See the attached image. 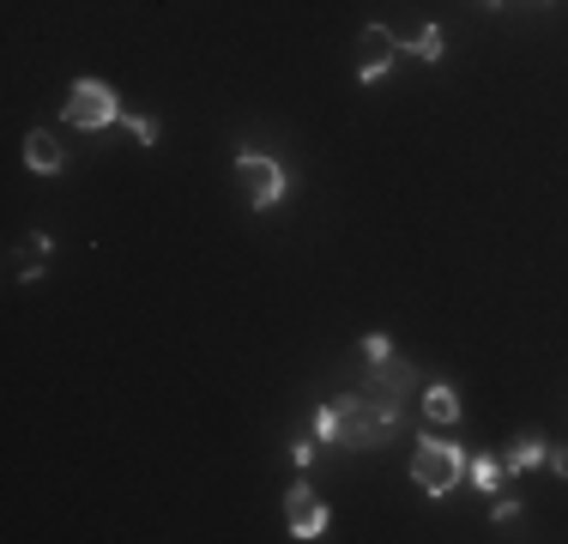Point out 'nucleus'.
<instances>
[{
  "label": "nucleus",
  "mask_w": 568,
  "mask_h": 544,
  "mask_svg": "<svg viewBox=\"0 0 568 544\" xmlns=\"http://www.w3.org/2000/svg\"><path fill=\"white\" fill-rule=\"evenodd\" d=\"M399 418H406V394H393V387H381V381H364L357 394H345V399H333V406L315 411V436H320V448L327 442L381 448V442H393Z\"/></svg>",
  "instance_id": "obj_1"
},
{
  "label": "nucleus",
  "mask_w": 568,
  "mask_h": 544,
  "mask_svg": "<svg viewBox=\"0 0 568 544\" xmlns=\"http://www.w3.org/2000/svg\"><path fill=\"white\" fill-rule=\"evenodd\" d=\"M411 484L430 502H442L454 484H466V453L454 442H418V453H411Z\"/></svg>",
  "instance_id": "obj_2"
},
{
  "label": "nucleus",
  "mask_w": 568,
  "mask_h": 544,
  "mask_svg": "<svg viewBox=\"0 0 568 544\" xmlns=\"http://www.w3.org/2000/svg\"><path fill=\"white\" fill-rule=\"evenodd\" d=\"M61 122L85 127V134H103V127L122 122V97H115V85H103V80H73L67 103H61Z\"/></svg>",
  "instance_id": "obj_3"
},
{
  "label": "nucleus",
  "mask_w": 568,
  "mask_h": 544,
  "mask_svg": "<svg viewBox=\"0 0 568 544\" xmlns=\"http://www.w3.org/2000/svg\"><path fill=\"white\" fill-rule=\"evenodd\" d=\"M236 188L249 193L254 212H273L284 193H291V176H284L278 158H266V151H242L236 158Z\"/></svg>",
  "instance_id": "obj_4"
},
{
  "label": "nucleus",
  "mask_w": 568,
  "mask_h": 544,
  "mask_svg": "<svg viewBox=\"0 0 568 544\" xmlns=\"http://www.w3.org/2000/svg\"><path fill=\"white\" fill-rule=\"evenodd\" d=\"M399 49H406V43H399L387 24H364V31H357V80H364V85L387 80V67L399 61Z\"/></svg>",
  "instance_id": "obj_5"
},
{
  "label": "nucleus",
  "mask_w": 568,
  "mask_h": 544,
  "mask_svg": "<svg viewBox=\"0 0 568 544\" xmlns=\"http://www.w3.org/2000/svg\"><path fill=\"white\" fill-rule=\"evenodd\" d=\"M284 526H291V538H327L333 514L308 484H291V496H284Z\"/></svg>",
  "instance_id": "obj_6"
},
{
  "label": "nucleus",
  "mask_w": 568,
  "mask_h": 544,
  "mask_svg": "<svg viewBox=\"0 0 568 544\" xmlns=\"http://www.w3.org/2000/svg\"><path fill=\"white\" fill-rule=\"evenodd\" d=\"M49 254H55V242H49L43 230H36V237H24L19 249L7 254V279L12 284H36V279H43V266H49Z\"/></svg>",
  "instance_id": "obj_7"
},
{
  "label": "nucleus",
  "mask_w": 568,
  "mask_h": 544,
  "mask_svg": "<svg viewBox=\"0 0 568 544\" xmlns=\"http://www.w3.org/2000/svg\"><path fill=\"white\" fill-rule=\"evenodd\" d=\"M24 164H31L36 176H61L67 170V146H61L55 134H43V127H31V134H24Z\"/></svg>",
  "instance_id": "obj_8"
},
{
  "label": "nucleus",
  "mask_w": 568,
  "mask_h": 544,
  "mask_svg": "<svg viewBox=\"0 0 568 544\" xmlns=\"http://www.w3.org/2000/svg\"><path fill=\"white\" fill-rule=\"evenodd\" d=\"M423 418L430 423H460V394L448 381H430L423 387Z\"/></svg>",
  "instance_id": "obj_9"
},
{
  "label": "nucleus",
  "mask_w": 568,
  "mask_h": 544,
  "mask_svg": "<svg viewBox=\"0 0 568 544\" xmlns=\"http://www.w3.org/2000/svg\"><path fill=\"white\" fill-rule=\"evenodd\" d=\"M369 381H381V387H393V394H418V369H411L406 357H387V363H376V375H369Z\"/></svg>",
  "instance_id": "obj_10"
},
{
  "label": "nucleus",
  "mask_w": 568,
  "mask_h": 544,
  "mask_svg": "<svg viewBox=\"0 0 568 544\" xmlns=\"http://www.w3.org/2000/svg\"><path fill=\"white\" fill-rule=\"evenodd\" d=\"M545 460H550L545 436H520V442L508 448V460H502V465H508V472H533V465H545Z\"/></svg>",
  "instance_id": "obj_11"
},
{
  "label": "nucleus",
  "mask_w": 568,
  "mask_h": 544,
  "mask_svg": "<svg viewBox=\"0 0 568 544\" xmlns=\"http://www.w3.org/2000/svg\"><path fill=\"white\" fill-rule=\"evenodd\" d=\"M406 55H418L423 67H435V61L448 55V36H442V24H423V31H418V36H411V43H406Z\"/></svg>",
  "instance_id": "obj_12"
},
{
  "label": "nucleus",
  "mask_w": 568,
  "mask_h": 544,
  "mask_svg": "<svg viewBox=\"0 0 568 544\" xmlns=\"http://www.w3.org/2000/svg\"><path fill=\"white\" fill-rule=\"evenodd\" d=\"M466 472H472V490H496L502 484V460H490V453H477Z\"/></svg>",
  "instance_id": "obj_13"
},
{
  "label": "nucleus",
  "mask_w": 568,
  "mask_h": 544,
  "mask_svg": "<svg viewBox=\"0 0 568 544\" xmlns=\"http://www.w3.org/2000/svg\"><path fill=\"white\" fill-rule=\"evenodd\" d=\"M127 134H134V146H158V122L151 115H127Z\"/></svg>",
  "instance_id": "obj_14"
},
{
  "label": "nucleus",
  "mask_w": 568,
  "mask_h": 544,
  "mask_svg": "<svg viewBox=\"0 0 568 544\" xmlns=\"http://www.w3.org/2000/svg\"><path fill=\"white\" fill-rule=\"evenodd\" d=\"M364 357L369 363H387V357H393V339H387V333H364Z\"/></svg>",
  "instance_id": "obj_15"
},
{
  "label": "nucleus",
  "mask_w": 568,
  "mask_h": 544,
  "mask_svg": "<svg viewBox=\"0 0 568 544\" xmlns=\"http://www.w3.org/2000/svg\"><path fill=\"white\" fill-rule=\"evenodd\" d=\"M315 453H320V436H303V442H291V460H296V465H315Z\"/></svg>",
  "instance_id": "obj_16"
},
{
  "label": "nucleus",
  "mask_w": 568,
  "mask_h": 544,
  "mask_svg": "<svg viewBox=\"0 0 568 544\" xmlns=\"http://www.w3.org/2000/svg\"><path fill=\"white\" fill-rule=\"evenodd\" d=\"M520 502H496V514H490V521H496V526H520Z\"/></svg>",
  "instance_id": "obj_17"
},
{
  "label": "nucleus",
  "mask_w": 568,
  "mask_h": 544,
  "mask_svg": "<svg viewBox=\"0 0 568 544\" xmlns=\"http://www.w3.org/2000/svg\"><path fill=\"white\" fill-rule=\"evenodd\" d=\"M550 465H557V478H568V442H562L557 453H550Z\"/></svg>",
  "instance_id": "obj_18"
},
{
  "label": "nucleus",
  "mask_w": 568,
  "mask_h": 544,
  "mask_svg": "<svg viewBox=\"0 0 568 544\" xmlns=\"http://www.w3.org/2000/svg\"><path fill=\"white\" fill-rule=\"evenodd\" d=\"M466 7H484V12H496V7H502V0H466Z\"/></svg>",
  "instance_id": "obj_19"
},
{
  "label": "nucleus",
  "mask_w": 568,
  "mask_h": 544,
  "mask_svg": "<svg viewBox=\"0 0 568 544\" xmlns=\"http://www.w3.org/2000/svg\"><path fill=\"white\" fill-rule=\"evenodd\" d=\"M520 7H550V0H520Z\"/></svg>",
  "instance_id": "obj_20"
}]
</instances>
